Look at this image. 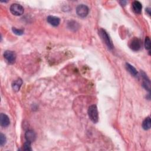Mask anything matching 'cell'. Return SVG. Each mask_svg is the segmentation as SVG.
I'll return each instance as SVG.
<instances>
[{"label":"cell","mask_w":151,"mask_h":151,"mask_svg":"<svg viewBox=\"0 0 151 151\" xmlns=\"http://www.w3.org/2000/svg\"><path fill=\"white\" fill-rule=\"evenodd\" d=\"M47 22L49 24L54 27H57L59 25L60 22V19L55 16H50L47 17Z\"/></svg>","instance_id":"cell-8"},{"label":"cell","mask_w":151,"mask_h":151,"mask_svg":"<svg viewBox=\"0 0 151 151\" xmlns=\"http://www.w3.org/2000/svg\"><path fill=\"white\" fill-rule=\"evenodd\" d=\"M132 8L135 13L136 14H140L142 13V4L139 1H135L132 3Z\"/></svg>","instance_id":"cell-9"},{"label":"cell","mask_w":151,"mask_h":151,"mask_svg":"<svg viewBox=\"0 0 151 151\" xmlns=\"http://www.w3.org/2000/svg\"><path fill=\"white\" fill-rule=\"evenodd\" d=\"M151 126V121L150 117H147L145 119L142 123V127L145 131H148L150 129Z\"/></svg>","instance_id":"cell-13"},{"label":"cell","mask_w":151,"mask_h":151,"mask_svg":"<svg viewBox=\"0 0 151 151\" xmlns=\"http://www.w3.org/2000/svg\"><path fill=\"white\" fill-rule=\"evenodd\" d=\"M12 31L15 34L17 35V36H21V35L24 34V30H21V29H17L14 27L12 28Z\"/></svg>","instance_id":"cell-17"},{"label":"cell","mask_w":151,"mask_h":151,"mask_svg":"<svg viewBox=\"0 0 151 151\" xmlns=\"http://www.w3.org/2000/svg\"><path fill=\"white\" fill-rule=\"evenodd\" d=\"M145 47L150 52V40L149 37H146L145 40Z\"/></svg>","instance_id":"cell-15"},{"label":"cell","mask_w":151,"mask_h":151,"mask_svg":"<svg viewBox=\"0 0 151 151\" xmlns=\"http://www.w3.org/2000/svg\"><path fill=\"white\" fill-rule=\"evenodd\" d=\"M31 142H28V141H26L24 144V146H23V149L25 150H32L31 147Z\"/></svg>","instance_id":"cell-18"},{"label":"cell","mask_w":151,"mask_h":151,"mask_svg":"<svg viewBox=\"0 0 151 151\" xmlns=\"http://www.w3.org/2000/svg\"><path fill=\"white\" fill-rule=\"evenodd\" d=\"M6 141H7V139L3 133L0 134V145H1V146H4L5 144Z\"/></svg>","instance_id":"cell-16"},{"label":"cell","mask_w":151,"mask_h":151,"mask_svg":"<svg viewBox=\"0 0 151 151\" xmlns=\"http://www.w3.org/2000/svg\"><path fill=\"white\" fill-rule=\"evenodd\" d=\"M99 34L103 42H104V43L108 46V49L110 50L112 49L113 48V44L108 33L103 29H100L99 31Z\"/></svg>","instance_id":"cell-2"},{"label":"cell","mask_w":151,"mask_h":151,"mask_svg":"<svg viewBox=\"0 0 151 151\" xmlns=\"http://www.w3.org/2000/svg\"><path fill=\"white\" fill-rule=\"evenodd\" d=\"M25 138L26 139V141H28L31 143L34 142L36 141V134L34 131L28 130L25 133Z\"/></svg>","instance_id":"cell-7"},{"label":"cell","mask_w":151,"mask_h":151,"mask_svg":"<svg viewBox=\"0 0 151 151\" xmlns=\"http://www.w3.org/2000/svg\"><path fill=\"white\" fill-rule=\"evenodd\" d=\"M126 3H127V2H126V1H121V2H120V3L121 4V5H126Z\"/></svg>","instance_id":"cell-20"},{"label":"cell","mask_w":151,"mask_h":151,"mask_svg":"<svg viewBox=\"0 0 151 151\" xmlns=\"http://www.w3.org/2000/svg\"><path fill=\"white\" fill-rule=\"evenodd\" d=\"M16 54L13 51L7 50L4 53V57L6 62L9 64H13L16 60Z\"/></svg>","instance_id":"cell-5"},{"label":"cell","mask_w":151,"mask_h":151,"mask_svg":"<svg viewBox=\"0 0 151 151\" xmlns=\"http://www.w3.org/2000/svg\"><path fill=\"white\" fill-rule=\"evenodd\" d=\"M126 67L127 70H128V72L133 76H136L137 75L138 73L136 70V69L129 63H126Z\"/></svg>","instance_id":"cell-12"},{"label":"cell","mask_w":151,"mask_h":151,"mask_svg":"<svg viewBox=\"0 0 151 151\" xmlns=\"http://www.w3.org/2000/svg\"><path fill=\"white\" fill-rule=\"evenodd\" d=\"M129 47L133 51H139L142 47V42L140 39L134 37L129 43Z\"/></svg>","instance_id":"cell-6"},{"label":"cell","mask_w":151,"mask_h":151,"mask_svg":"<svg viewBox=\"0 0 151 151\" xmlns=\"http://www.w3.org/2000/svg\"><path fill=\"white\" fill-rule=\"evenodd\" d=\"M22 84V80L21 79H18L17 80L14 81L12 83V88L14 91H19L21 85Z\"/></svg>","instance_id":"cell-11"},{"label":"cell","mask_w":151,"mask_h":151,"mask_svg":"<svg viewBox=\"0 0 151 151\" xmlns=\"http://www.w3.org/2000/svg\"><path fill=\"white\" fill-rule=\"evenodd\" d=\"M89 12V9L87 6L84 4L79 5L76 8V13L81 18H85L87 16Z\"/></svg>","instance_id":"cell-4"},{"label":"cell","mask_w":151,"mask_h":151,"mask_svg":"<svg viewBox=\"0 0 151 151\" xmlns=\"http://www.w3.org/2000/svg\"><path fill=\"white\" fill-rule=\"evenodd\" d=\"M9 10L11 13L16 16H21L24 13V9L23 8V7L17 3L11 4L9 8Z\"/></svg>","instance_id":"cell-3"},{"label":"cell","mask_w":151,"mask_h":151,"mask_svg":"<svg viewBox=\"0 0 151 151\" xmlns=\"http://www.w3.org/2000/svg\"><path fill=\"white\" fill-rule=\"evenodd\" d=\"M144 79V83H143V86L148 90L149 91H150V81L149 79L147 77L145 73H144L143 74H142Z\"/></svg>","instance_id":"cell-14"},{"label":"cell","mask_w":151,"mask_h":151,"mask_svg":"<svg viewBox=\"0 0 151 151\" xmlns=\"http://www.w3.org/2000/svg\"><path fill=\"white\" fill-rule=\"evenodd\" d=\"M88 115L90 119L95 123H96L99 121V114L97 106L95 104H93L89 106L88 109Z\"/></svg>","instance_id":"cell-1"},{"label":"cell","mask_w":151,"mask_h":151,"mask_svg":"<svg viewBox=\"0 0 151 151\" xmlns=\"http://www.w3.org/2000/svg\"><path fill=\"white\" fill-rule=\"evenodd\" d=\"M0 122L3 127H7L10 123V121L7 115L1 113L0 115Z\"/></svg>","instance_id":"cell-10"},{"label":"cell","mask_w":151,"mask_h":151,"mask_svg":"<svg viewBox=\"0 0 151 151\" xmlns=\"http://www.w3.org/2000/svg\"><path fill=\"white\" fill-rule=\"evenodd\" d=\"M146 12L149 16H150V9L149 8H147L146 9Z\"/></svg>","instance_id":"cell-19"}]
</instances>
